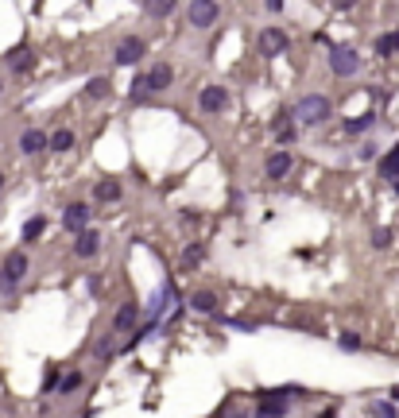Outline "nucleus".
<instances>
[{
  "label": "nucleus",
  "mask_w": 399,
  "mask_h": 418,
  "mask_svg": "<svg viewBox=\"0 0 399 418\" xmlns=\"http://www.w3.org/2000/svg\"><path fill=\"white\" fill-rule=\"evenodd\" d=\"M330 113H333V105H330V97H322V93H306V97L295 105V120H299V124H306V128L326 124V120H330Z\"/></svg>",
  "instance_id": "obj_1"
},
{
  "label": "nucleus",
  "mask_w": 399,
  "mask_h": 418,
  "mask_svg": "<svg viewBox=\"0 0 399 418\" xmlns=\"http://www.w3.org/2000/svg\"><path fill=\"white\" fill-rule=\"evenodd\" d=\"M24 275H28V256H24V252H8L4 272H0V291H12Z\"/></svg>",
  "instance_id": "obj_2"
},
{
  "label": "nucleus",
  "mask_w": 399,
  "mask_h": 418,
  "mask_svg": "<svg viewBox=\"0 0 399 418\" xmlns=\"http://www.w3.org/2000/svg\"><path fill=\"white\" fill-rule=\"evenodd\" d=\"M198 108H202L205 117H217V113L229 108V93H225L221 86H205L202 93H198Z\"/></svg>",
  "instance_id": "obj_3"
},
{
  "label": "nucleus",
  "mask_w": 399,
  "mask_h": 418,
  "mask_svg": "<svg viewBox=\"0 0 399 418\" xmlns=\"http://www.w3.org/2000/svg\"><path fill=\"white\" fill-rule=\"evenodd\" d=\"M144 55H147V43L140 39V35H128V39L117 43V55H113V59H117L120 66H136Z\"/></svg>",
  "instance_id": "obj_4"
},
{
  "label": "nucleus",
  "mask_w": 399,
  "mask_h": 418,
  "mask_svg": "<svg viewBox=\"0 0 399 418\" xmlns=\"http://www.w3.org/2000/svg\"><path fill=\"white\" fill-rule=\"evenodd\" d=\"M330 70L337 74V78H353L360 70V59H357V50H349V47H337L330 55Z\"/></svg>",
  "instance_id": "obj_5"
},
{
  "label": "nucleus",
  "mask_w": 399,
  "mask_h": 418,
  "mask_svg": "<svg viewBox=\"0 0 399 418\" xmlns=\"http://www.w3.org/2000/svg\"><path fill=\"white\" fill-rule=\"evenodd\" d=\"M283 50H287V31H279V28L260 31V55L275 59V55H283Z\"/></svg>",
  "instance_id": "obj_6"
},
{
  "label": "nucleus",
  "mask_w": 399,
  "mask_h": 418,
  "mask_svg": "<svg viewBox=\"0 0 399 418\" xmlns=\"http://www.w3.org/2000/svg\"><path fill=\"white\" fill-rule=\"evenodd\" d=\"M291 391H268V395L260 399V410H263V418H279V415H287V407H291Z\"/></svg>",
  "instance_id": "obj_7"
},
{
  "label": "nucleus",
  "mask_w": 399,
  "mask_h": 418,
  "mask_svg": "<svg viewBox=\"0 0 399 418\" xmlns=\"http://www.w3.org/2000/svg\"><path fill=\"white\" fill-rule=\"evenodd\" d=\"M186 16H190V23H194V28H210V23L217 20V4H214V0H194Z\"/></svg>",
  "instance_id": "obj_8"
},
{
  "label": "nucleus",
  "mask_w": 399,
  "mask_h": 418,
  "mask_svg": "<svg viewBox=\"0 0 399 418\" xmlns=\"http://www.w3.org/2000/svg\"><path fill=\"white\" fill-rule=\"evenodd\" d=\"M62 225H66L70 233H82V229H89V209L82 202L66 205V209H62Z\"/></svg>",
  "instance_id": "obj_9"
},
{
  "label": "nucleus",
  "mask_w": 399,
  "mask_h": 418,
  "mask_svg": "<svg viewBox=\"0 0 399 418\" xmlns=\"http://www.w3.org/2000/svg\"><path fill=\"white\" fill-rule=\"evenodd\" d=\"M144 78H147V89H151V93H159V89H167L171 82H175V70L167 66V62H156V66L147 70Z\"/></svg>",
  "instance_id": "obj_10"
},
{
  "label": "nucleus",
  "mask_w": 399,
  "mask_h": 418,
  "mask_svg": "<svg viewBox=\"0 0 399 418\" xmlns=\"http://www.w3.org/2000/svg\"><path fill=\"white\" fill-rule=\"evenodd\" d=\"M291 167H295V159L287 155V151H275V155H268V167H263V171H268V178H287Z\"/></svg>",
  "instance_id": "obj_11"
},
{
  "label": "nucleus",
  "mask_w": 399,
  "mask_h": 418,
  "mask_svg": "<svg viewBox=\"0 0 399 418\" xmlns=\"http://www.w3.org/2000/svg\"><path fill=\"white\" fill-rule=\"evenodd\" d=\"M43 147H47V132H39V128H28L20 136V151L24 155H39Z\"/></svg>",
  "instance_id": "obj_12"
},
{
  "label": "nucleus",
  "mask_w": 399,
  "mask_h": 418,
  "mask_svg": "<svg viewBox=\"0 0 399 418\" xmlns=\"http://www.w3.org/2000/svg\"><path fill=\"white\" fill-rule=\"evenodd\" d=\"M202 260H205V244L194 240V244H186V248H183V256H178V267H183V272H194Z\"/></svg>",
  "instance_id": "obj_13"
},
{
  "label": "nucleus",
  "mask_w": 399,
  "mask_h": 418,
  "mask_svg": "<svg viewBox=\"0 0 399 418\" xmlns=\"http://www.w3.org/2000/svg\"><path fill=\"white\" fill-rule=\"evenodd\" d=\"M98 248H101V236L93 233V229H82L78 233V240H74V252L86 260V256H98Z\"/></svg>",
  "instance_id": "obj_14"
},
{
  "label": "nucleus",
  "mask_w": 399,
  "mask_h": 418,
  "mask_svg": "<svg viewBox=\"0 0 399 418\" xmlns=\"http://www.w3.org/2000/svg\"><path fill=\"white\" fill-rule=\"evenodd\" d=\"M380 178H384V182H399V144L380 159Z\"/></svg>",
  "instance_id": "obj_15"
},
{
  "label": "nucleus",
  "mask_w": 399,
  "mask_h": 418,
  "mask_svg": "<svg viewBox=\"0 0 399 418\" xmlns=\"http://www.w3.org/2000/svg\"><path fill=\"white\" fill-rule=\"evenodd\" d=\"M93 198H98V202H120V182L117 178H101V182L93 186Z\"/></svg>",
  "instance_id": "obj_16"
},
{
  "label": "nucleus",
  "mask_w": 399,
  "mask_h": 418,
  "mask_svg": "<svg viewBox=\"0 0 399 418\" xmlns=\"http://www.w3.org/2000/svg\"><path fill=\"white\" fill-rule=\"evenodd\" d=\"M113 325H117V333L132 330V325H136V302H124L117 310V318H113Z\"/></svg>",
  "instance_id": "obj_17"
},
{
  "label": "nucleus",
  "mask_w": 399,
  "mask_h": 418,
  "mask_svg": "<svg viewBox=\"0 0 399 418\" xmlns=\"http://www.w3.org/2000/svg\"><path fill=\"white\" fill-rule=\"evenodd\" d=\"M190 306H194L198 314H217V294H210V291H194Z\"/></svg>",
  "instance_id": "obj_18"
},
{
  "label": "nucleus",
  "mask_w": 399,
  "mask_h": 418,
  "mask_svg": "<svg viewBox=\"0 0 399 418\" xmlns=\"http://www.w3.org/2000/svg\"><path fill=\"white\" fill-rule=\"evenodd\" d=\"M47 147H55V151H70V147H74V132H70V128H59L55 136H47Z\"/></svg>",
  "instance_id": "obj_19"
},
{
  "label": "nucleus",
  "mask_w": 399,
  "mask_h": 418,
  "mask_svg": "<svg viewBox=\"0 0 399 418\" xmlns=\"http://www.w3.org/2000/svg\"><path fill=\"white\" fill-rule=\"evenodd\" d=\"M171 12H175V0H147V16L163 20V16H171Z\"/></svg>",
  "instance_id": "obj_20"
},
{
  "label": "nucleus",
  "mask_w": 399,
  "mask_h": 418,
  "mask_svg": "<svg viewBox=\"0 0 399 418\" xmlns=\"http://www.w3.org/2000/svg\"><path fill=\"white\" fill-rule=\"evenodd\" d=\"M275 136H279L283 144H291V140H295V128H291V117H287V113L275 117Z\"/></svg>",
  "instance_id": "obj_21"
},
{
  "label": "nucleus",
  "mask_w": 399,
  "mask_h": 418,
  "mask_svg": "<svg viewBox=\"0 0 399 418\" xmlns=\"http://www.w3.org/2000/svg\"><path fill=\"white\" fill-rule=\"evenodd\" d=\"M396 50H399V35H380L376 39V55L388 59V55H396Z\"/></svg>",
  "instance_id": "obj_22"
},
{
  "label": "nucleus",
  "mask_w": 399,
  "mask_h": 418,
  "mask_svg": "<svg viewBox=\"0 0 399 418\" xmlns=\"http://www.w3.org/2000/svg\"><path fill=\"white\" fill-rule=\"evenodd\" d=\"M43 229H47V221H43V217H31V221L24 225V240H39Z\"/></svg>",
  "instance_id": "obj_23"
},
{
  "label": "nucleus",
  "mask_w": 399,
  "mask_h": 418,
  "mask_svg": "<svg viewBox=\"0 0 399 418\" xmlns=\"http://www.w3.org/2000/svg\"><path fill=\"white\" fill-rule=\"evenodd\" d=\"M372 418H396V403H369Z\"/></svg>",
  "instance_id": "obj_24"
},
{
  "label": "nucleus",
  "mask_w": 399,
  "mask_h": 418,
  "mask_svg": "<svg viewBox=\"0 0 399 418\" xmlns=\"http://www.w3.org/2000/svg\"><path fill=\"white\" fill-rule=\"evenodd\" d=\"M341 349H345V352H360V349H364L360 333H341Z\"/></svg>",
  "instance_id": "obj_25"
},
{
  "label": "nucleus",
  "mask_w": 399,
  "mask_h": 418,
  "mask_svg": "<svg viewBox=\"0 0 399 418\" xmlns=\"http://www.w3.org/2000/svg\"><path fill=\"white\" fill-rule=\"evenodd\" d=\"M86 93H89V97H109V82L105 78H93L86 86Z\"/></svg>",
  "instance_id": "obj_26"
},
{
  "label": "nucleus",
  "mask_w": 399,
  "mask_h": 418,
  "mask_svg": "<svg viewBox=\"0 0 399 418\" xmlns=\"http://www.w3.org/2000/svg\"><path fill=\"white\" fill-rule=\"evenodd\" d=\"M147 93H151V89H147V78H144V74H140V78L132 82V101H144Z\"/></svg>",
  "instance_id": "obj_27"
},
{
  "label": "nucleus",
  "mask_w": 399,
  "mask_h": 418,
  "mask_svg": "<svg viewBox=\"0 0 399 418\" xmlns=\"http://www.w3.org/2000/svg\"><path fill=\"white\" fill-rule=\"evenodd\" d=\"M345 128H349V132H364V128H372V117H369V113H364V117H353Z\"/></svg>",
  "instance_id": "obj_28"
},
{
  "label": "nucleus",
  "mask_w": 399,
  "mask_h": 418,
  "mask_svg": "<svg viewBox=\"0 0 399 418\" xmlns=\"http://www.w3.org/2000/svg\"><path fill=\"white\" fill-rule=\"evenodd\" d=\"M372 244H376V248H388V244H391V229H376V233H372Z\"/></svg>",
  "instance_id": "obj_29"
},
{
  "label": "nucleus",
  "mask_w": 399,
  "mask_h": 418,
  "mask_svg": "<svg viewBox=\"0 0 399 418\" xmlns=\"http://www.w3.org/2000/svg\"><path fill=\"white\" fill-rule=\"evenodd\" d=\"M12 66H16V70H28L31 66V55H28V50H16V55H12Z\"/></svg>",
  "instance_id": "obj_30"
},
{
  "label": "nucleus",
  "mask_w": 399,
  "mask_h": 418,
  "mask_svg": "<svg viewBox=\"0 0 399 418\" xmlns=\"http://www.w3.org/2000/svg\"><path fill=\"white\" fill-rule=\"evenodd\" d=\"M78 383H82V376H78V372H70V376H62V391H74Z\"/></svg>",
  "instance_id": "obj_31"
},
{
  "label": "nucleus",
  "mask_w": 399,
  "mask_h": 418,
  "mask_svg": "<svg viewBox=\"0 0 399 418\" xmlns=\"http://www.w3.org/2000/svg\"><path fill=\"white\" fill-rule=\"evenodd\" d=\"M357 159H376V144H364V147H357Z\"/></svg>",
  "instance_id": "obj_32"
},
{
  "label": "nucleus",
  "mask_w": 399,
  "mask_h": 418,
  "mask_svg": "<svg viewBox=\"0 0 399 418\" xmlns=\"http://www.w3.org/2000/svg\"><path fill=\"white\" fill-rule=\"evenodd\" d=\"M268 8H272V12H279V8H283V0H268Z\"/></svg>",
  "instance_id": "obj_33"
},
{
  "label": "nucleus",
  "mask_w": 399,
  "mask_h": 418,
  "mask_svg": "<svg viewBox=\"0 0 399 418\" xmlns=\"http://www.w3.org/2000/svg\"><path fill=\"white\" fill-rule=\"evenodd\" d=\"M391 403H399V388H396V391H391Z\"/></svg>",
  "instance_id": "obj_34"
},
{
  "label": "nucleus",
  "mask_w": 399,
  "mask_h": 418,
  "mask_svg": "<svg viewBox=\"0 0 399 418\" xmlns=\"http://www.w3.org/2000/svg\"><path fill=\"white\" fill-rule=\"evenodd\" d=\"M322 418H337V415H333V410H326V415H322Z\"/></svg>",
  "instance_id": "obj_35"
},
{
  "label": "nucleus",
  "mask_w": 399,
  "mask_h": 418,
  "mask_svg": "<svg viewBox=\"0 0 399 418\" xmlns=\"http://www.w3.org/2000/svg\"><path fill=\"white\" fill-rule=\"evenodd\" d=\"M0 186H4V175H0Z\"/></svg>",
  "instance_id": "obj_36"
},
{
  "label": "nucleus",
  "mask_w": 399,
  "mask_h": 418,
  "mask_svg": "<svg viewBox=\"0 0 399 418\" xmlns=\"http://www.w3.org/2000/svg\"><path fill=\"white\" fill-rule=\"evenodd\" d=\"M0 89H4V82H0Z\"/></svg>",
  "instance_id": "obj_37"
}]
</instances>
